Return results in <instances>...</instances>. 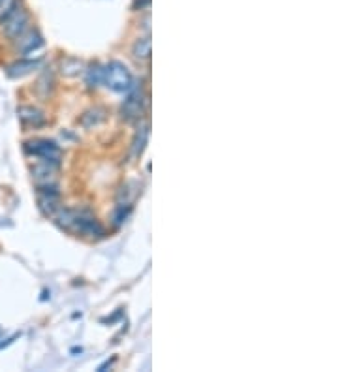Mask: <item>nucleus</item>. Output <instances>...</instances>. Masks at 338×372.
Returning a JSON list of instances; mask_svg holds the SVG:
<instances>
[{
    "label": "nucleus",
    "mask_w": 338,
    "mask_h": 372,
    "mask_svg": "<svg viewBox=\"0 0 338 372\" xmlns=\"http://www.w3.org/2000/svg\"><path fill=\"white\" fill-rule=\"evenodd\" d=\"M85 83L90 89H96L104 83V66L100 65H93L88 70L85 72Z\"/></svg>",
    "instance_id": "nucleus-13"
},
{
    "label": "nucleus",
    "mask_w": 338,
    "mask_h": 372,
    "mask_svg": "<svg viewBox=\"0 0 338 372\" xmlns=\"http://www.w3.org/2000/svg\"><path fill=\"white\" fill-rule=\"evenodd\" d=\"M132 55L139 60V62H149L152 55V45H151V38L145 36L139 38L134 47H132Z\"/></svg>",
    "instance_id": "nucleus-10"
},
{
    "label": "nucleus",
    "mask_w": 338,
    "mask_h": 372,
    "mask_svg": "<svg viewBox=\"0 0 338 372\" xmlns=\"http://www.w3.org/2000/svg\"><path fill=\"white\" fill-rule=\"evenodd\" d=\"M55 220L62 229L86 237H106V229L88 209H58Z\"/></svg>",
    "instance_id": "nucleus-1"
},
{
    "label": "nucleus",
    "mask_w": 338,
    "mask_h": 372,
    "mask_svg": "<svg viewBox=\"0 0 338 372\" xmlns=\"http://www.w3.org/2000/svg\"><path fill=\"white\" fill-rule=\"evenodd\" d=\"M17 115H19V119H21L23 124H27V126H42L43 122H45V117L40 109L36 108H30V106H23V108L17 109Z\"/></svg>",
    "instance_id": "nucleus-8"
},
{
    "label": "nucleus",
    "mask_w": 338,
    "mask_h": 372,
    "mask_svg": "<svg viewBox=\"0 0 338 372\" xmlns=\"http://www.w3.org/2000/svg\"><path fill=\"white\" fill-rule=\"evenodd\" d=\"M128 96L123 104V115L126 117V121H137L141 113H143L145 104H147V94L143 93L141 85H136L132 83L128 91Z\"/></svg>",
    "instance_id": "nucleus-4"
},
{
    "label": "nucleus",
    "mask_w": 338,
    "mask_h": 372,
    "mask_svg": "<svg viewBox=\"0 0 338 372\" xmlns=\"http://www.w3.org/2000/svg\"><path fill=\"white\" fill-rule=\"evenodd\" d=\"M38 66H40V60H19V62H14L12 66H8L6 72L10 78H25L32 70H36Z\"/></svg>",
    "instance_id": "nucleus-9"
},
{
    "label": "nucleus",
    "mask_w": 338,
    "mask_h": 372,
    "mask_svg": "<svg viewBox=\"0 0 338 372\" xmlns=\"http://www.w3.org/2000/svg\"><path fill=\"white\" fill-rule=\"evenodd\" d=\"M58 203H60V194H58L57 185L51 183H43L38 186V205L42 209L45 216H55L58 211Z\"/></svg>",
    "instance_id": "nucleus-5"
},
{
    "label": "nucleus",
    "mask_w": 338,
    "mask_h": 372,
    "mask_svg": "<svg viewBox=\"0 0 338 372\" xmlns=\"http://www.w3.org/2000/svg\"><path fill=\"white\" fill-rule=\"evenodd\" d=\"M12 4V0H0V15L6 12V8Z\"/></svg>",
    "instance_id": "nucleus-16"
},
{
    "label": "nucleus",
    "mask_w": 338,
    "mask_h": 372,
    "mask_svg": "<svg viewBox=\"0 0 338 372\" xmlns=\"http://www.w3.org/2000/svg\"><path fill=\"white\" fill-rule=\"evenodd\" d=\"M42 47L43 38L40 36V32H36V30H27L23 36L17 38V49L21 51L23 55H30V53L42 49Z\"/></svg>",
    "instance_id": "nucleus-7"
},
{
    "label": "nucleus",
    "mask_w": 338,
    "mask_h": 372,
    "mask_svg": "<svg viewBox=\"0 0 338 372\" xmlns=\"http://www.w3.org/2000/svg\"><path fill=\"white\" fill-rule=\"evenodd\" d=\"M149 134H151L149 124H143L141 128L137 130L136 137H134V143H132V154H134V156H141V152L145 150V145L149 141Z\"/></svg>",
    "instance_id": "nucleus-11"
},
{
    "label": "nucleus",
    "mask_w": 338,
    "mask_h": 372,
    "mask_svg": "<svg viewBox=\"0 0 338 372\" xmlns=\"http://www.w3.org/2000/svg\"><path fill=\"white\" fill-rule=\"evenodd\" d=\"M149 4H151V0H136L134 8H136V10H143V8L149 6Z\"/></svg>",
    "instance_id": "nucleus-15"
},
{
    "label": "nucleus",
    "mask_w": 338,
    "mask_h": 372,
    "mask_svg": "<svg viewBox=\"0 0 338 372\" xmlns=\"http://www.w3.org/2000/svg\"><path fill=\"white\" fill-rule=\"evenodd\" d=\"M132 213V207H130V203H121V205H117L115 213H113V222L117 226H121V224L128 218V215Z\"/></svg>",
    "instance_id": "nucleus-14"
},
{
    "label": "nucleus",
    "mask_w": 338,
    "mask_h": 372,
    "mask_svg": "<svg viewBox=\"0 0 338 372\" xmlns=\"http://www.w3.org/2000/svg\"><path fill=\"white\" fill-rule=\"evenodd\" d=\"M25 150L32 154V156L40 158V160H51V162H60V147L55 141L49 139H34V141H27Z\"/></svg>",
    "instance_id": "nucleus-6"
},
{
    "label": "nucleus",
    "mask_w": 338,
    "mask_h": 372,
    "mask_svg": "<svg viewBox=\"0 0 338 372\" xmlns=\"http://www.w3.org/2000/svg\"><path fill=\"white\" fill-rule=\"evenodd\" d=\"M81 72H83V62H81L80 58L68 57L60 62V73L66 75V78H75Z\"/></svg>",
    "instance_id": "nucleus-12"
},
{
    "label": "nucleus",
    "mask_w": 338,
    "mask_h": 372,
    "mask_svg": "<svg viewBox=\"0 0 338 372\" xmlns=\"http://www.w3.org/2000/svg\"><path fill=\"white\" fill-rule=\"evenodd\" d=\"M134 83L132 73L123 62L113 60L108 66H104V85L109 86L113 93H126Z\"/></svg>",
    "instance_id": "nucleus-3"
},
{
    "label": "nucleus",
    "mask_w": 338,
    "mask_h": 372,
    "mask_svg": "<svg viewBox=\"0 0 338 372\" xmlns=\"http://www.w3.org/2000/svg\"><path fill=\"white\" fill-rule=\"evenodd\" d=\"M0 25H2L4 36L10 38V40H17L29 30L30 15L27 10L19 8L17 0H12V4L6 8V12L0 15Z\"/></svg>",
    "instance_id": "nucleus-2"
}]
</instances>
